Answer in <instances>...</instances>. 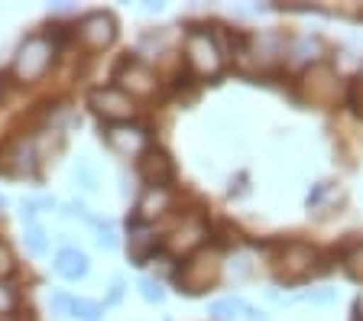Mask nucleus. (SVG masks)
I'll return each mask as SVG.
<instances>
[{"label": "nucleus", "instance_id": "obj_1", "mask_svg": "<svg viewBox=\"0 0 363 321\" xmlns=\"http://www.w3.org/2000/svg\"><path fill=\"white\" fill-rule=\"evenodd\" d=\"M185 62H189V69L201 78H211L220 72V49L214 43V36L208 30H189L185 33Z\"/></svg>", "mask_w": 363, "mask_h": 321}, {"label": "nucleus", "instance_id": "obj_2", "mask_svg": "<svg viewBox=\"0 0 363 321\" xmlns=\"http://www.w3.org/2000/svg\"><path fill=\"white\" fill-rule=\"evenodd\" d=\"M49 65H52V43L45 36H30L13 59V75L20 81H36L49 72Z\"/></svg>", "mask_w": 363, "mask_h": 321}, {"label": "nucleus", "instance_id": "obj_3", "mask_svg": "<svg viewBox=\"0 0 363 321\" xmlns=\"http://www.w3.org/2000/svg\"><path fill=\"white\" fill-rule=\"evenodd\" d=\"M88 104L91 111L98 117H104V120L111 123H127L130 117H133V98H130L127 91H121L117 84H107V88H94V91L88 94Z\"/></svg>", "mask_w": 363, "mask_h": 321}, {"label": "nucleus", "instance_id": "obj_4", "mask_svg": "<svg viewBox=\"0 0 363 321\" xmlns=\"http://www.w3.org/2000/svg\"><path fill=\"white\" fill-rule=\"evenodd\" d=\"M104 143L111 146L113 153L121 156H143L146 150H150V130L146 127H140V123H107L104 127Z\"/></svg>", "mask_w": 363, "mask_h": 321}, {"label": "nucleus", "instance_id": "obj_5", "mask_svg": "<svg viewBox=\"0 0 363 321\" xmlns=\"http://www.w3.org/2000/svg\"><path fill=\"white\" fill-rule=\"evenodd\" d=\"M117 81H121V91H127L130 98L140 94V98H150L156 91V72L140 59H123L121 69H117Z\"/></svg>", "mask_w": 363, "mask_h": 321}, {"label": "nucleus", "instance_id": "obj_6", "mask_svg": "<svg viewBox=\"0 0 363 321\" xmlns=\"http://www.w3.org/2000/svg\"><path fill=\"white\" fill-rule=\"evenodd\" d=\"M78 39H82L88 49H107L117 39V20L111 13H94L82 16V23H78Z\"/></svg>", "mask_w": 363, "mask_h": 321}, {"label": "nucleus", "instance_id": "obj_7", "mask_svg": "<svg viewBox=\"0 0 363 321\" xmlns=\"http://www.w3.org/2000/svg\"><path fill=\"white\" fill-rule=\"evenodd\" d=\"M136 172H140V179L146 182V188H169V182H172V159H169L159 146H150L140 159H136Z\"/></svg>", "mask_w": 363, "mask_h": 321}, {"label": "nucleus", "instance_id": "obj_8", "mask_svg": "<svg viewBox=\"0 0 363 321\" xmlns=\"http://www.w3.org/2000/svg\"><path fill=\"white\" fill-rule=\"evenodd\" d=\"M208 315H211V321H240V318L266 321V312L253 308L247 298H240V295H227V298H218V302H211Z\"/></svg>", "mask_w": 363, "mask_h": 321}, {"label": "nucleus", "instance_id": "obj_9", "mask_svg": "<svg viewBox=\"0 0 363 321\" xmlns=\"http://www.w3.org/2000/svg\"><path fill=\"white\" fill-rule=\"evenodd\" d=\"M91 269V260L88 253H82L78 247H65V250L55 253V273L62 276V279H72V283H78V279H84Z\"/></svg>", "mask_w": 363, "mask_h": 321}, {"label": "nucleus", "instance_id": "obj_10", "mask_svg": "<svg viewBox=\"0 0 363 321\" xmlns=\"http://www.w3.org/2000/svg\"><path fill=\"white\" fill-rule=\"evenodd\" d=\"M172 208V191L169 188H146L143 198L136 201V221H152L159 214H166Z\"/></svg>", "mask_w": 363, "mask_h": 321}, {"label": "nucleus", "instance_id": "obj_11", "mask_svg": "<svg viewBox=\"0 0 363 321\" xmlns=\"http://www.w3.org/2000/svg\"><path fill=\"white\" fill-rule=\"evenodd\" d=\"M23 240H26V250H30L33 257H43V253L49 250V240H45V230L39 227V224H26V234H23Z\"/></svg>", "mask_w": 363, "mask_h": 321}, {"label": "nucleus", "instance_id": "obj_12", "mask_svg": "<svg viewBox=\"0 0 363 321\" xmlns=\"http://www.w3.org/2000/svg\"><path fill=\"white\" fill-rule=\"evenodd\" d=\"M101 315H104V305H101V302H91V298H75V305H72V318L98 321Z\"/></svg>", "mask_w": 363, "mask_h": 321}, {"label": "nucleus", "instance_id": "obj_13", "mask_svg": "<svg viewBox=\"0 0 363 321\" xmlns=\"http://www.w3.org/2000/svg\"><path fill=\"white\" fill-rule=\"evenodd\" d=\"M344 269H347L350 279L363 283V244H357L354 250H347V257H344Z\"/></svg>", "mask_w": 363, "mask_h": 321}, {"label": "nucleus", "instance_id": "obj_14", "mask_svg": "<svg viewBox=\"0 0 363 321\" xmlns=\"http://www.w3.org/2000/svg\"><path fill=\"white\" fill-rule=\"evenodd\" d=\"M72 305H75V298L68 292H52L49 295V308H52L55 318H72Z\"/></svg>", "mask_w": 363, "mask_h": 321}, {"label": "nucleus", "instance_id": "obj_15", "mask_svg": "<svg viewBox=\"0 0 363 321\" xmlns=\"http://www.w3.org/2000/svg\"><path fill=\"white\" fill-rule=\"evenodd\" d=\"M140 295L146 298V302H162V298H166V289H162V283H156V279H150V276H143V279H140Z\"/></svg>", "mask_w": 363, "mask_h": 321}, {"label": "nucleus", "instance_id": "obj_16", "mask_svg": "<svg viewBox=\"0 0 363 321\" xmlns=\"http://www.w3.org/2000/svg\"><path fill=\"white\" fill-rule=\"evenodd\" d=\"M75 182L82 185L84 191H98V176H94V169L88 162H78L75 166Z\"/></svg>", "mask_w": 363, "mask_h": 321}, {"label": "nucleus", "instance_id": "obj_17", "mask_svg": "<svg viewBox=\"0 0 363 321\" xmlns=\"http://www.w3.org/2000/svg\"><path fill=\"white\" fill-rule=\"evenodd\" d=\"M302 298L311 305H331V302H337V289H308Z\"/></svg>", "mask_w": 363, "mask_h": 321}, {"label": "nucleus", "instance_id": "obj_18", "mask_svg": "<svg viewBox=\"0 0 363 321\" xmlns=\"http://www.w3.org/2000/svg\"><path fill=\"white\" fill-rule=\"evenodd\" d=\"M94 227H98V247L101 250H113L117 247V234H113V227L107 221H94Z\"/></svg>", "mask_w": 363, "mask_h": 321}, {"label": "nucleus", "instance_id": "obj_19", "mask_svg": "<svg viewBox=\"0 0 363 321\" xmlns=\"http://www.w3.org/2000/svg\"><path fill=\"white\" fill-rule=\"evenodd\" d=\"M16 308V292L10 286L0 283V318H10V312Z\"/></svg>", "mask_w": 363, "mask_h": 321}, {"label": "nucleus", "instance_id": "obj_20", "mask_svg": "<svg viewBox=\"0 0 363 321\" xmlns=\"http://www.w3.org/2000/svg\"><path fill=\"white\" fill-rule=\"evenodd\" d=\"M13 273V253H10V247L0 240V276H10Z\"/></svg>", "mask_w": 363, "mask_h": 321}, {"label": "nucleus", "instance_id": "obj_21", "mask_svg": "<svg viewBox=\"0 0 363 321\" xmlns=\"http://www.w3.org/2000/svg\"><path fill=\"white\" fill-rule=\"evenodd\" d=\"M350 104L357 107V114H363V78L354 81V88H350Z\"/></svg>", "mask_w": 363, "mask_h": 321}, {"label": "nucleus", "instance_id": "obj_22", "mask_svg": "<svg viewBox=\"0 0 363 321\" xmlns=\"http://www.w3.org/2000/svg\"><path fill=\"white\" fill-rule=\"evenodd\" d=\"M121 298H123V283L117 279V283H113V289H111V295H107V302L113 305V302H121Z\"/></svg>", "mask_w": 363, "mask_h": 321}, {"label": "nucleus", "instance_id": "obj_23", "mask_svg": "<svg viewBox=\"0 0 363 321\" xmlns=\"http://www.w3.org/2000/svg\"><path fill=\"white\" fill-rule=\"evenodd\" d=\"M143 10H146V13H159V10H162V4H146Z\"/></svg>", "mask_w": 363, "mask_h": 321}]
</instances>
